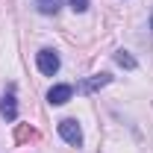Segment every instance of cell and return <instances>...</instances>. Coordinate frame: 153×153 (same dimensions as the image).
Masks as SVG:
<instances>
[{
    "instance_id": "9",
    "label": "cell",
    "mask_w": 153,
    "mask_h": 153,
    "mask_svg": "<svg viewBox=\"0 0 153 153\" xmlns=\"http://www.w3.org/2000/svg\"><path fill=\"white\" fill-rule=\"evenodd\" d=\"M150 24H153V18H150Z\"/></svg>"
},
{
    "instance_id": "2",
    "label": "cell",
    "mask_w": 153,
    "mask_h": 153,
    "mask_svg": "<svg viewBox=\"0 0 153 153\" xmlns=\"http://www.w3.org/2000/svg\"><path fill=\"white\" fill-rule=\"evenodd\" d=\"M36 65H38V71H41V74L53 76V74L59 71V56H56V50H50V47L38 50V56H36Z\"/></svg>"
},
{
    "instance_id": "7",
    "label": "cell",
    "mask_w": 153,
    "mask_h": 153,
    "mask_svg": "<svg viewBox=\"0 0 153 153\" xmlns=\"http://www.w3.org/2000/svg\"><path fill=\"white\" fill-rule=\"evenodd\" d=\"M115 62H118L121 68H130V71H133V68H135V59L130 56L127 50H118V53H115Z\"/></svg>"
},
{
    "instance_id": "1",
    "label": "cell",
    "mask_w": 153,
    "mask_h": 153,
    "mask_svg": "<svg viewBox=\"0 0 153 153\" xmlns=\"http://www.w3.org/2000/svg\"><path fill=\"white\" fill-rule=\"evenodd\" d=\"M59 135H62L68 144H74V147H79V144H82V130H79V124H76L74 118L59 121Z\"/></svg>"
},
{
    "instance_id": "4",
    "label": "cell",
    "mask_w": 153,
    "mask_h": 153,
    "mask_svg": "<svg viewBox=\"0 0 153 153\" xmlns=\"http://www.w3.org/2000/svg\"><path fill=\"white\" fill-rule=\"evenodd\" d=\"M74 94V85H53L50 91H47V103H53V106H62V103H68Z\"/></svg>"
},
{
    "instance_id": "3",
    "label": "cell",
    "mask_w": 153,
    "mask_h": 153,
    "mask_svg": "<svg viewBox=\"0 0 153 153\" xmlns=\"http://www.w3.org/2000/svg\"><path fill=\"white\" fill-rule=\"evenodd\" d=\"M109 82H112V76H109V74H94V76H88V79H82V82L76 85V91H79V94H91V91L109 85Z\"/></svg>"
},
{
    "instance_id": "8",
    "label": "cell",
    "mask_w": 153,
    "mask_h": 153,
    "mask_svg": "<svg viewBox=\"0 0 153 153\" xmlns=\"http://www.w3.org/2000/svg\"><path fill=\"white\" fill-rule=\"evenodd\" d=\"M71 9L74 12H85L88 9V0H71Z\"/></svg>"
},
{
    "instance_id": "5",
    "label": "cell",
    "mask_w": 153,
    "mask_h": 153,
    "mask_svg": "<svg viewBox=\"0 0 153 153\" xmlns=\"http://www.w3.org/2000/svg\"><path fill=\"white\" fill-rule=\"evenodd\" d=\"M0 115L6 118V121H15L18 118V103H15V91L9 88V94L0 97Z\"/></svg>"
},
{
    "instance_id": "6",
    "label": "cell",
    "mask_w": 153,
    "mask_h": 153,
    "mask_svg": "<svg viewBox=\"0 0 153 153\" xmlns=\"http://www.w3.org/2000/svg\"><path fill=\"white\" fill-rule=\"evenodd\" d=\"M62 6H65V0H36V9L41 15H56Z\"/></svg>"
}]
</instances>
